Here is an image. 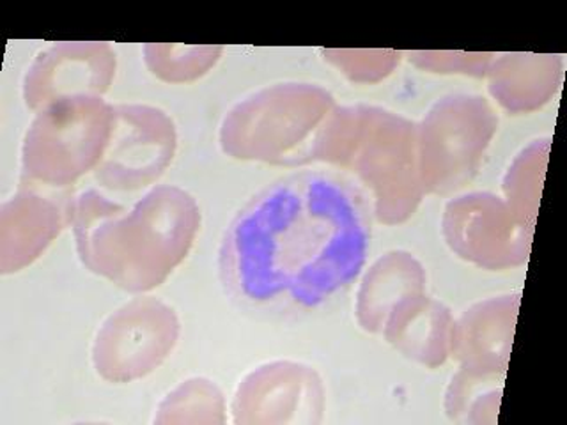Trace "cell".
I'll use <instances>...</instances> for the list:
<instances>
[{"instance_id":"cell-7","label":"cell","mask_w":567,"mask_h":425,"mask_svg":"<svg viewBox=\"0 0 567 425\" xmlns=\"http://www.w3.org/2000/svg\"><path fill=\"white\" fill-rule=\"evenodd\" d=\"M548 149V141L534 142L514 159L505 176V203L509 204V208L523 224L530 227L536 221Z\"/></svg>"},{"instance_id":"cell-3","label":"cell","mask_w":567,"mask_h":425,"mask_svg":"<svg viewBox=\"0 0 567 425\" xmlns=\"http://www.w3.org/2000/svg\"><path fill=\"white\" fill-rule=\"evenodd\" d=\"M443 236L452 252L487 270L522 266L530 252L532 227L493 194L451 200L443 215Z\"/></svg>"},{"instance_id":"cell-2","label":"cell","mask_w":567,"mask_h":425,"mask_svg":"<svg viewBox=\"0 0 567 425\" xmlns=\"http://www.w3.org/2000/svg\"><path fill=\"white\" fill-rule=\"evenodd\" d=\"M498 117L481 96L443 97L421 133L422 186L434 194L457 190L477 174Z\"/></svg>"},{"instance_id":"cell-6","label":"cell","mask_w":567,"mask_h":425,"mask_svg":"<svg viewBox=\"0 0 567 425\" xmlns=\"http://www.w3.org/2000/svg\"><path fill=\"white\" fill-rule=\"evenodd\" d=\"M406 323L410 328L404 336V350L410 356L427 367H439L451 356L452 328L454 318L451 310L431 298L415 297L410 303Z\"/></svg>"},{"instance_id":"cell-5","label":"cell","mask_w":567,"mask_h":425,"mask_svg":"<svg viewBox=\"0 0 567 425\" xmlns=\"http://www.w3.org/2000/svg\"><path fill=\"white\" fill-rule=\"evenodd\" d=\"M563 61L555 55H505L495 59L487 71L489 89L511 112H530L554 96Z\"/></svg>"},{"instance_id":"cell-4","label":"cell","mask_w":567,"mask_h":425,"mask_svg":"<svg viewBox=\"0 0 567 425\" xmlns=\"http://www.w3.org/2000/svg\"><path fill=\"white\" fill-rule=\"evenodd\" d=\"M518 305V294L489 298L470 307L457 321L454 319L451 356L461 369L483 376H504Z\"/></svg>"},{"instance_id":"cell-8","label":"cell","mask_w":567,"mask_h":425,"mask_svg":"<svg viewBox=\"0 0 567 425\" xmlns=\"http://www.w3.org/2000/svg\"><path fill=\"white\" fill-rule=\"evenodd\" d=\"M502 380L504 376H483L460 367L445 398L449 418L465 424L495 422L502 392L496 390V381Z\"/></svg>"},{"instance_id":"cell-1","label":"cell","mask_w":567,"mask_h":425,"mask_svg":"<svg viewBox=\"0 0 567 425\" xmlns=\"http://www.w3.org/2000/svg\"><path fill=\"white\" fill-rule=\"evenodd\" d=\"M372 206L353 179L324 168L275 179L227 224L218 273L230 300L270 315L332 305L368 265Z\"/></svg>"}]
</instances>
